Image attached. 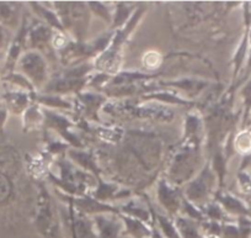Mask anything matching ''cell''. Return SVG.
Listing matches in <instances>:
<instances>
[{"label": "cell", "mask_w": 251, "mask_h": 238, "mask_svg": "<svg viewBox=\"0 0 251 238\" xmlns=\"http://www.w3.org/2000/svg\"><path fill=\"white\" fill-rule=\"evenodd\" d=\"M55 166L59 169V174L55 176L50 171L47 176V180H50L55 189L72 196L91 195L96 186L95 176L79 168L67 155L55 158Z\"/></svg>", "instance_id": "1"}, {"label": "cell", "mask_w": 251, "mask_h": 238, "mask_svg": "<svg viewBox=\"0 0 251 238\" xmlns=\"http://www.w3.org/2000/svg\"><path fill=\"white\" fill-rule=\"evenodd\" d=\"M144 13H146L144 5H138L127 24L123 28L115 30V35L110 46L93 60L95 72L106 73L110 75H115L120 72L123 60V47L139 25Z\"/></svg>", "instance_id": "2"}, {"label": "cell", "mask_w": 251, "mask_h": 238, "mask_svg": "<svg viewBox=\"0 0 251 238\" xmlns=\"http://www.w3.org/2000/svg\"><path fill=\"white\" fill-rule=\"evenodd\" d=\"M202 143L181 142L169 163L164 178L171 184L180 186L194 179L202 169Z\"/></svg>", "instance_id": "3"}, {"label": "cell", "mask_w": 251, "mask_h": 238, "mask_svg": "<svg viewBox=\"0 0 251 238\" xmlns=\"http://www.w3.org/2000/svg\"><path fill=\"white\" fill-rule=\"evenodd\" d=\"M52 8L57 13L63 29L79 42H84L90 25V9L83 1H53Z\"/></svg>", "instance_id": "4"}, {"label": "cell", "mask_w": 251, "mask_h": 238, "mask_svg": "<svg viewBox=\"0 0 251 238\" xmlns=\"http://www.w3.org/2000/svg\"><path fill=\"white\" fill-rule=\"evenodd\" d=\"M38 198L36 215L33 218L36 230L45 238H55L59 233L57 206L43 181H38Z\"/></svg>", "instance_id": "5"}, {"label": "cell", "mask_w": 251, "mask_h": 238, "mask_svg": "<svg viewBox=\"0 0 251 238\" xmlns=\"http://www.w3.org/2000/svg\"><path fill=\"white\" fill-rule=\"evenodd\" d=\"M21 74L25 75L32 83L36 90H42L50 81V67L47 56L40 51L28 50L24 52L18 62Z\"/></svg>", "instance_id": "6"}, {"label": "cell", "mask_w": 251, "mask_h": 238, "mask_svg": "<svg viewBox=\"0 0 251 238\" xmlns=\"http://www.w3.org/2000/svg\"><path fill=\"white\" fill-rule=\"evenodd\" d=\"M216 178V173L208 161L197 173V176L186 184L185 189L182 190L183 196L196 205L203 206L204 204L209 203L211 195L214 196L216 194L213 190Z\"/></svg>", "instance_id": "7"}, {"label": "cell", "mask_w": 251, "mask_h": 238, "mask_svg": "<svg viewBox=\"0 0 251 238\" xmlns=\"http://www.w3.org/2000/svg\"><path fill=\"white\" fill-rule=\"evenodd\" d=\"M43 115H45V123H43V130L52 131L53 133L66 141L71 148L75 149H83L85 148V143L83 142L76 132H73L72 128L76 127V123L73 122L66 115H63L59 111L50 110V109L42 108Z\"/></svg>", "instance_id": "8"}, {"label": "cell", "mask_w": 251, "mask_h": 238, "mask_svg": "<svg viewBox=\"0 0 251 238\" xmlns=\"http://www.w3.org/2000/svg\"><path fill=\"white\" fill-rule=\"evenodd\" d=\"M108 103V98L103 93L94 90H84L76 94L74 99V111L76 121H86L90 123H101L100 110Z\"/></svg>", "instance_id": "9"}, {"label": "cell", "mask_w": 251, "mask_h": 238, "mask_svg": "<svg viewBox=\"0 0 251 238\" xmlns=\"http://www.w3.org/2000/svg\"><path fill=\"white\" fill-rule=\"evenodd\" d=\"M55 194L60 201L67 204V206H72L76 212L84 213V215L96 216L102 215V213H113V215H120L121 213L118 206L101 203V201L94 199L91 195L72 196L62 193L58 189H55Z\"/></svg>", "instance_id": "10"}, {"label": "cell", "mask_w": 251, "mask_h": 238, "mask_svg": "<svg viewBox=\"0 0 251 238\" xmlns=\"http://www.w3.org/2000/svg\"><path fill=\"white\" fill-rule=\"evenodd\" d=\"M209 86V81L203 78L197 77H182L173 81H154L149 82L146 86V94L151 91L159 90L161 88L165 89H175L178 91H182L188 98H196L197 95L202 93L207 87ZM177 91V93H178Z\"/></svg>", "instance_id": "11"}, {"label": "cell", "mask_w": 251, "mask_h": 238, "mask_svg": "<svg viewBox=\"0 0 251 238\" xmlns=\"http://www.w3.org/2000/svg\"><path fill=\"white\" fill-rule=\"evenodd\" d=\"M90 77V75H89ZM88 78H74L67 74L64 70L53 74L50 78L48 83L46 84L45 88L42 89L43 94H54V95H67V94L81 93L86 90L88 86Z\"/></svg>", "instance_id": "12"}, {"label": "cell", "mask_w": 251, "mask_h": 238, "mask_svg": "<svg viewBox=\"0 0 251 238\" xmlns=\"http://www.w3.org/2000/svg\"><path fill=\"white\" fill-rule=\"evenodd\" d=\"M156 198L159 204L165 208L171 218H175L176 216L180 215L183 193L178 186L171 184L165 178L159 179L156 185Z\"/></svg>", "instance_id": "13"}, {"label": "cell", "mask_w": 251, "mask_h": 238, "mask_svg": "<svg viewBox=\"0 0 251 238\" xmlns=\"http://www.w3.org/2000/svg\"><path fill=\"white\" fill-rule=\"evenodd\" d=\"M67 217L71 226V233L75 238H99L98 228L93 216L76 212L72 206H67Z\"/></svg>", "instance_id": "14"}, {"label": "cell", "mask_w": 251, "mask_h": 238, "mask_svg": "<svg viewBox=\"0 0 251 238\" xmlns=\"http://www.w3.org/2000/svg\"><path fill=\"white\" fill-rule=\"evenodd\" d=\"M54 33V30L50 29V26L46 25L42 21H36L35 24L28 26L27 32V42L28 47L31 50L40 51L43 55L50 53L52 47H50V41H52V36Z\"/></svg>", "instance_id": "15"}, {"label": "cell", "mask_w": 251, "mask_h": 238, "mask_svg": "<svg viewBox=\"0 0 251 238\" xmlns=\"http://www.w3.org/2000/svg\"><path fill=\"white\" fill-rule=\"evenodd\" d=\"M28 24L26 21V16H24L23 24L20 26V30H19L18 35L14 37V40L11 41L10 47L8 50V56H6V62L4 70H5L6 75L10 74L14 72L15 67L18 65L19 60L21 58V56L24 55V50L27 46V32H28Z\"/></svg>", "instance_id": "16"}, {"label": "cell", "mask_w": 251, "mask_h": 238, "mask_svg": "<svg viewBox=\"0 0 251 238\" xmlns=\"http://www.w3.org/2000/svg\"><path fill=\"white\" fill-rule=\"evenodd\" d=\"M91 196L101 203L108 204L113 200H122L129 199L132 196V191L129 189L121 188L118 184L105 181L100 177H96V186L91 193Z\"/></svg>", "instance_id": "17"}, {"label": "cell", "mask_w": 251, "mask_h": 238, "mask_svg": "<svg viewBox=\"0 0 251 238\" xmlns=\"http://www.w3.org/2000/svg\"><path fill=\"white\" fill-rule=\"evenodd\" d=\"M93 218L98 228L99 238H121V235L125 231V226L118 215L102 213L93 216Z\"/></svg>", "instance_id": "18"}, {"label": "cell", "mask_w": 251, "mask_h": 238, "mask_svg": "<svg viewBox=\"0 0 251 238\" xmlns=\"http://www.w3.org/2000/svg\"><path fill=\"white\" fill-rule=\"evenodd\" d=\"M204 128H206V122L201 114L196 111L187 113L185 116V122H183V136L181 142L202 143Z\"/></svg>", "instance_id": "19"}, {"label": "cell", "mask_w": 251, "mask_h": 238, "mask_svg": "<svg viewBox=\"0 0 251 238\" xmlns=\"http://www.w3.org/2000/svg\"><path fill=\"white\" fill-rule=\"evenodd\" d=\"M144 199L146 200H142L139 198L129 199L125 205L118 206L120 208V212L123 213V215L129 216V217L143 221V222L151 226V223H153V215H151V203L146 196H144Z\"/></svg>", "instance_id": "20"}, {"label": "cell", "mask_w": 251, "mask_h": 238, "mask_svg": "<svg viewBox=\"0 0 251 238\" xmlns=\"http://www.w3.org/2000/svg\"><path fill=\"white\" fill-rule=\"evenodd\" d=\"M139 99L142 101H151V103H158L166 106H194L195 104V101L182 98L178 95L177 91H174L173 89H159V90L143 94L139 96Z\"/></svg>", "instance_id": "21"}, {"label": "cell", "mask_w": 251, "mask_h": 238, "mask_svg": "<svg viewBox=\"0 0 251 238\" xmlns=\"http://www.w3.org/2000/svg\"><path fill=\"white\" fill-rule=\"evenodd\" d=\"M67 157L73 162L75 166H78L79 168H81L83 171L91 173L95 177L101 176V169L99 167L98 159H96V155L94 154L91 150L85 149H75V148H71V149L67 152Z\"/></svg>", "instance_id": "22"}, {"label": "cell", "mask_w": 251, "mask_h": 238, "mask_svg": "<svg viewBox=\"0 0 251 238\" xmlns=\"http://www.w3.org/2000/svg\"><path fill=\"white\" fill-rule=\"evenodd\" d=\"M35 94H30L24 90H8L3 94V100L5 103V108L8 111H11L14 115H23L26 109L33 103Z\"/></svg>", "instance_id": "23"}, {"label": "cell", "mask_w": 251, "mask_h": 238, "mask_svg": "<svg viewBox=\"0 0 251 238\" xmlns=\"http://www.w3.org/2000/svg\"><path fill=\"white\" fill-rule=\"evenodd\" d=\"M52 161L53 158L42 150L40 154L27 158V172L33 179L43 181V179H47L48 173L50 172V166Z\"/></svg>", "instance_id": "24"}, {"label": "cell", "mask_w": 251, "mask_h": 238, "mask_svg": "<svg viewBox=\"0 0 251 238\" xmlns=\"http://www.w3.org/2000/svg\"><path fill=\"white\" fill-rule=\"evenodd\" d=\"M33 103H37L42 108L50 110H74V100L67 99L63 95H54V94L38 93L35 95Z\"/></svg>", "instance_id": "25"}, {"label": "cell", "mask_w": 251, "mask_h": 238, "mask_svg": "<svg viewBox=\"0 0 251 238\" xmlns=\"http://www.w3.org/2000/svg\"><path fill=\"white\" fill-rule=\"evenodd\" d=\"M118 217L122 220L125 226V233L127 236H131L132 238H151V226L143 222L137 218L129 217L127 215L120 213Z\"/></svg>", "instance_id": "26"}, {"label": "cell", "mask_w": 251, "mask_h": 238, "mask_svg": "<svg viewBox=\"0 0 251 238\" xmlns=\"http://www.w3.org/2000/svg\"><path fill=\"white\" fill-rule=\"evenodd\" d=\"M30 8L35 11L36 15L40 18V21L45 23L46 25L50 26V29H53L54 31H60V32H66L64 29H63L62 23H60L59 18H58L57 13L54 11L53 8H48L47 5L42 3H35V1H31Z\"/></svg>", "instance_id": "27"}, {"label": "cell", "mask_w": 251, "mask_h": 238, "mask_svg": "<svg viewBox=\"0 0 251 238\" xmlns=\"http://www.w3.org/2000/svg\"><path fill=\"white\" fill-rule=\"evenodd\" d=\"M45 123V115H43L42 106L37 103H32L25 113L23 114V128L24 132H31V131L43 128Z\"/></svg>", "instance_id": "28"}, {"label": "cell", "mask_w": 251, "mask_h": 238, "mask_svg": "<svg viewBox=\"0 0 251 238\" xmlns=\"http://www.w3.org/2000/svg\"><path fill=\"white\" fill-rule=\"evenodd\" d=\"M45 131V135H43V142H45V148H43V152L47 153L48 155H50L52 158L60 157V155H66L67 152L71 149V146L63 141L62 138L58 137L55 133H53L52 131L43 130Z\"/></svg>", "instance_id": "29"}, {"label": "cell", "mask_w": 251, "mask_h": 238, "mask_svg": "<svg viewBox=\"0 0 251 238\" xmlns=\"http://www.w3.org/2000/svg\"><path fill=\"white\" fill-rule=\"evenodd\" d=\"M174 221L181 238H206L204 233L202 232L201 226L196 221H192L181 215L176 216Z\"/></svg>", "instance_id": "30"}, {"label": "cell", "mask_w": 251, "mask_h": 238, "mask_svg": "<svg viewBox=\"0 0 251 238\" xmlns=\"http://www.w3.org/2000/svg\"><path fill=\"white\" fill-rule=\"evenodd\" d=\"M138 5L129 3H117L113 5L112 30H118L127 24Z\"/></svg>", "instance_id": "31"}, {"label": "cell", "mask_w": 251, "mask_h": 238, "mask_svg": "<svg viewBox=\"0 0 251 238\" xmlns=\"http://www.w3.org/2000/svg\"><path fill=\"white\" fill-rule=\"evenodd\" d=\"M214 200H216L224 210L228 211V212L238 213V215H246V213H248V210H246L245 206L241 204V201L238 200L236 198H234L230 194L217 191V193L214 194Z\"/></svg>", "instance_id": "32"}, {"label": "cell", "mask_w": 251, "mask_h": 238, "mask_svg": "<svg viewBox=\"0 0 251 238\" xmlns=\"http://www.w3.org/2000/svg\"><path fill=\"white\" fill-rule=\"evenodd\" d=\"M151 215H153V217L155 218L156 225H158L159 230H160L161 235L164 236V238H181L174 218H171L170 216H164V215H160V213H158L153 208V205L151 206Z\"/></svg>", "instance_id": "33"}, {"label": "cell", "mask_w": 251, "mask_h": 238, "mask_svg": "<svg viewBox=\"0 0 251 238\" xmlns=\"http://www.w3.org/2000/svg\"><path fill=\"white\" fill-rule=\"evenodd\" d=\"M180 215L185 216V217L190 218L192 221H196L199 223L206 221V217H204L203 212H202L201 206L196 205V204L191 203V201H188L185 196H183L182 204H181Z\"/></svg>", "instance_id": "34"}, {"label": "cell", "mask_w": 251, "mask_h": 238, "mask_svg": "<svg viewBox=\"0 0 251 238\" xmlns=\"http://www.w3.org/2000/svg\"><path fill=\"white\" fill-rule=\"evenodd\" d=\"M88 4L90 13L95 14L96 16L105 21L107 25L112 26L113 21V9L111 8L110 4L101 3V1H89Z\"/></svg>", "instance_id": "35"}, {"label": "cell", "mask_w": 251, "mask_h": 238, "mask_svg": "<svg viewBox=\"0 0 251 238\" xmlns=\"http://www.w3.org/2000/svg\"><path fill=\"white\" fill-rule=\"evenodd\" d=\"M4 81L9 82V83H11L13 86H15L19 90L27 91V93H30V94L37 93V90H36L35 87L32 86V83L28 81L25 75L21 74L20 72L19 73L13 72V73H10V74L5 75V77H4Z\"/></svg>", "instance_id": "36"}, {"label": "cell", "mask_w": 251, "mask_h": 238, "mask_svg": "<svg viewBox=\"0 0 251 238\" xmlns=\"http://www.w3.org/2000/svg\"><path fill=\"white\" fill-rule=\"evenodd\" d=\"M201 208L206 220L217 221V222H221L224 220V210L217 201H209V203L201 206Z\"/></svg>", "instance_id": "37"}, {"label": "cell", "mask_w": 251, "mask_h": 238, "mask_svg": "<svg viewBox=\"0 0 251 238\" xmlns=\"http://www.w3.org/2000/svg\"><path fill=\"white\" fill-rule=\"evenodd\" d=\"M73 40L71 36L67 32H60V31H54L52 36V41H50V47L54 51L55 53L63 51L67 46L69 45V42Z\"/></svg>", "instance_id": "38"}, {"label": "cell", "mask_w": 251, "mask_h": 238, "mask_svg": "<svg viewBox=\"0 0 251 238\" xmlns=\"http://www.w3.org/2000/svg\"><path fill=\"white\" fill-rule=\"evenodd\" d=\"M142 62H143V65L151 72V70H155L159 65L163 62V55L158 52V51H148L146 55L142 58Z\"/></svg>", "instance_id": "39"}, {"label": "cell", "mask_w": 251, "mask_h": 238, "mask_svg": "<svg viewBox=\"0 0 251 238\" xmlns=\"http://www.w3.org/2000/svg\"><path fill=\"white\" fill-rule=\"evenodd\" d=\"M16 13L18 6L15 4L0 3V20L5 24H13L16 21Z\"/></svg>", "instance_id": "40"}, {"label": "cell", "mask_w": 251, "mask_h": 238, "mask_svg": "<svg viewBox=\"0 0 251 238\" xmlns=\"http://www.w3.org/2000/svg\"><path fill=\"white\" fill-rule=\"evenodd\" d=\"M221 238H241L239 227L234 225H222Z\"/></svg>", "instance_id": "41"}, {"label": "cell", "mask_w": 251, "mask_h": 238, "mask_svg": "<svg viewBox=\"0 0 251 238\" xmlns=\"http://www.w3.org/2000/svg\"><path fill=\"white\" fill-rule=\"evenodd\" d=\"M245 51H246V38L241 42L240 47H239L238 52H236L235 57H234V63H235L236 70H238V68L240 67L241 62H243L244 57H245Z\"/></svg>", "instance_id": "42"}, {"label": "cell", "mask_w": 251, "mask_h": 238, "mask_svg": "<svg viewBox=\"0 0 251 238\" xmlns=\"http://www.w3.org/2000/svg\"><path fill=\"white\" fill-rule=\"evenodd\" d=\"M6 119H8V109L5 106H0V133H3Z\"/></svg>", "instance_id": "43"}, {"label": "cell", "mask_w": 251, "mask_h": 238, "mask_svg": "<svg viewBox=\"0 0 251 238\" xmlns=\"http://www.w3.org/2000/svg\"><path fill=\"white\" fill-rule=\"evenodd\" d=\"M151 238H164V236L161 235L160 230H159L158 225L155 222V218L153 217V223H151Z\"/></svg>", "instance_id": "44"}, {"label": "cell", "mask_w": 251, "mask_h": 238, "mask_svg": "<svg viewBox=\"0 0 251 238\" xmlns=\"http://www.w3.org/2000/svg\"><path fill=\"white\" fill-rule=\"evenodd\" d=\"M5 40H6V36H5V31H4L3 26L0 25V50L5 46Z\"/></svg>", "instance_id": "45"}, {"label": "cell", "mask_w": 251, "mask_h": 238, "mask_svg": "<svg viewBox=\"0 0 251 238\" xmlns=\"http://www.w3.org/2000/svg\"><path fill=\"white\" fill-rule=\"evenodd\" d=\"M206 238H221V237H217V236H206Z\"/></svg>", "instance_id": "46"}]
</instances>
